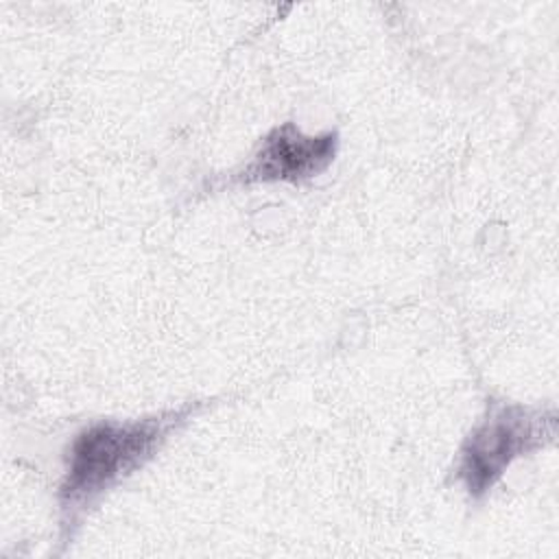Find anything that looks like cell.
Wrapping results in <instances>:
<instances>
[{"mask_svg": "<svg viewBox=\"0 0 559 559\" xmlns=\"http://www.w3.org/2000/svg\"><path fill=\"white\" fill-rule=\"evenodd\" d=\"M199 408L201 402H188L142 419H103L85 426L68 450L59 487L63 539L72 535L87 507L151 461L166 437Z\"/></svg>", "mask_w": 559, "mask_h": 559, "instance_id": "obj_1", "label": "cell"}, {"mask_svg": "<svg viewBox=\"0 0 559 559\" xmlns=\"http://www.w3.org/2000/svg\"><path fill=\"white\" fill-rule=\"evenodd\" d=\"M555 435L552 411L491 400L459 452L456 478L472 498H483L515 459L544 448Z\"/></svg>", "mask_w": 559, "mask_h": 559, "instance_id": "obj_2", "label": "cell"}, {"mask_svg": "<svg viewBox=\"0 0 559 559\" xmlns=\"http://www.w3.org/2000/svg\"><path fill=\"white\" fill-rule=\"evenodd\" d=\"M338 133L325 131L319 135H306L295 122H282L273 127L255 155L231 181L236 183H269L288 181L304 183L321 175L336 157Z\"/></svg>", "mask_w": 559, "mask_h": 559, "instance_id": "obj_3", "label": "cell"}]
</instances>
